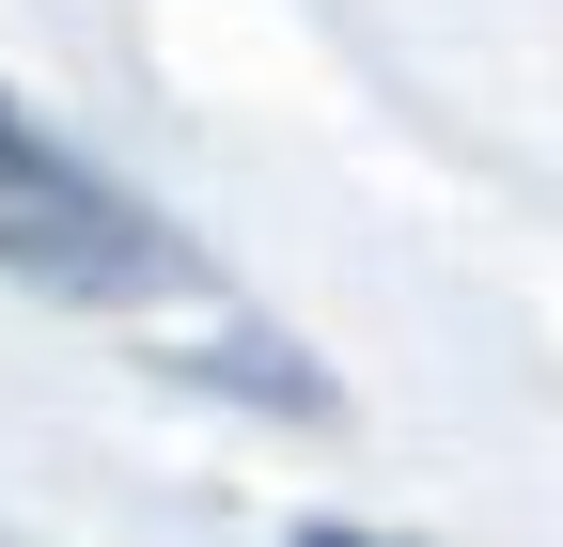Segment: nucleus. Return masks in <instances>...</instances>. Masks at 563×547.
<instances>
[{
	"label": "nucleus",
	"instance_id": "f257e3e1",
	"mask_svg": "<svg viewBox=\"0 0 563 547\" xmlns=\"http://www.w3.org/2000/svg\"><path fill=\"white\" fill-rule=\"evenodd\" d=\"M0 250H16V266H125V220L32 142L16 110H0Z\"/></svg>",
	"mask_w": 563,
	"mask_h": 547
},
{
	"label": "nucleus",
	"instance_id": "f03ea898",
	"mask_svg": "<svg viewBox=\"0 0 563 547\" xmlns=\"http://www.w3.org/2000/svg\"><path fill=\"white\" fill-rule=\"evenodd\" d=\"M329 547H361V532H329Z\"/></svg>",
	"mask_w": 563,
	"mask_h": 547
}]
</instances>
